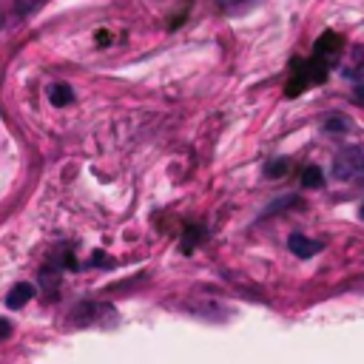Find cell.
Returning a JSON list of instances; mask_svg holds the SVG:
<instances>
[{
	"mask_svg": "<svg viewBox=\"0 0 364 364\" xmlns=\"http://www.w3.org/2000/svg\"><path fill=\"white\" fill-rule=\"evenodd\" d=\"M290 205H299V196H284V199H276V202H270V208H267L262 216L279 213V210H284V208H290Z\"/></svg>",
	"mask_w": 364,
	"mask_h": 364,
	"instance_id": "4fadbf2b",
	"label": "cell"
},
{
	"mask_svg": "<svg viewBox=\"0 0 364 364\" xmlns=\"http://www.w3.org/2000/svg\"><path fill=\"white\" fill-rule=\"evenodd\" d=\"M48 102H51L54 108H65V105H71V102H74V88H71L68 82H57V85H51V88H48Z\"/></svg>",
	"mask_w": 364,
	"mask_h": 364,
	"instance_id": "52a82bcc",
	"label": "cell"
},
{
	"mask_svg": "<svg viewBox=\"0 0 364 364\" xmlns=\"http://www.w3.org/2000/svg\"><path fill=\"white\" fill-rule=\"evenodd\" d=\"M287 247H290V253H293V256H299V259H310V256H316L324 245H321V242H316V239H307L304 233H290Z\"/></svg>",
	"mask_w": 364,
	"mask_h": 364,
	"instance_id": "277c9868",
	"label": "cell"
},
{
	"mask_svg": "<svg viewBox=\"0 0 364 364\" xmlns=\"http://www.w3.org/2000/svg\"><path fill=\"white\" fill-rule=\"evenodd\" d=\"M253 3H256V0H216V6H219L225 14H242V11H247Z\"/></svg>",
	"mask_w": 364,
	"mask_h": 364,
	"instance_id": "30bf717a",
	"label": "cell"
},
{
	"mask_svg": "<svg viewBox=\"0 0 364 364\" xmlns=\"http://www.w3.org/2000/svg\"><path fill=\"white\" fill-rule=\"evenodd\" d=\"M205 239H208V230H205L202 225H188V228H185V233H182L179 247H182V253H193Z\"/></svg>",
	"mask_w": 364,
	"mask_h": 364,
	"instance_id": "8992f818",
	"label": "cell"
},
{
	"mask_svg": "<svg viewBox=\"0 0 364 364\" xmlns=\"http://www.w3.org/2000/svg\"><path fill=\"white\" fill-rule=\"evenodd\" d=\"M34 284H28V282H17L9 293H6V307H11V310H20L23 304H28L31 299H34Z\"/></svg>",
	"mask_w": 364,
	"mask_h": 364,
	"instance_id": "5b68a950",
	"label": "cell"
},
{
	"mask_svg": "<svg viewBox=\"0 0 364 364\" xmlns=\"http://www.w3.org/2000/svg\"><path fill=\"white\" fill-rule=\"evenodd\" d=\"M341 34L336 31H324L316 46H313V57L310 60H293V68H290V80H287V88L284 94L287 97H299L307 85H316V82H324L330 68L338 63L341 57Z\"/></svg>",
	"mask_w": 364,
	"mask_h": 364,
	"instance_id": "6da1fadb",
	"label": "cell"
},
{
	"mask_svg": "<svg viewBox=\"0 0 364 364\" xmlns=\"http://www.w3.org/2000/svg\"><path fill=\"white\" fill-rule=\"evenodd\" d=\"M287 171H290V159L287 156H273V159L264 162V176H270V179L284 176Z\"/></svg>",
	"mask_w": 364,
	"mask_h": 364,
	"instance_id": "ba28073f",
	"label": "cell"
},
{
	"mask_svg": "<svg viewBox=\"0 0 364 364\" xmlns=\"http://www.w3.org/2000/svg\"><path fill=\"white\" fill-rule=\"evenodd\" d=\"M353 100H355L358 105H364V82H358V85H355V91H353Z\"/></svg>",
	"mask_w": 364,
	"mask_h": 364,
	"instance_id": "2e32d148",
	"label": "cell"
},
{
	"mask_svg": "<svg viewBox=\"0 0 364 364\" xmlns=\"http://www.w3.org/2000/svg\"><path fill=\"white\" fill-rule=\"evenodd\" d=\"M301 185H304V188H321V185H324V173H321V168L307 165L304 173H301Z\"/></svg>",
	"mask_w": 364,
	"mask_h": 364,
	"instance_id": "9c48e42d",
	"label": "cell"
},
{
	"mask_svg": "<svg viewBox=\"0 0 364 364\" xmlns=\"http://www.w3.org/2000/svg\"><path fill=\"white\" fill-rule=\"evenodd\" d=\"M11 330H14V327H11V321L0 316V341H6V338L11 336Z\"/></svg>",
	"mask_w": 364,
	"mask_h": 364,
	"instance_id": "9a60e30c",
	"label": "cell"
},
{
	"mask_svg": "<svg viewBox=\"0 0 364 364\" xmlns=\"http://www.w3.org/2000/svg\"><path fill=\"white\" fill-rule=\"evenodd\" d=\"M108 318H117L114 307L105 304V301H91V299H82L71 307L68 313V324L74 327H88V324H105Z\"/></svg>",
	"mask_w": 364,
	"mask_h": 364,
	"instance_id": "7a4b0ae2",
	"label": "cell"
},
{
	"mask_svg": "<svg viewBox=\"0 0 364 364\" xmlns=\"http://www.w3.org/2000/svg\"><path fill=\"white\" fill-rule=\"evenodd\" d=\"M321 128H324V134H344V131H350V119H344V117L333 114Z\"/></svg>",
	"mask_w": 364,
	"mask_h": 364,
	"instance_id": "7c38bea8",
	"label": "cell"
},
{
	"mask_svg": "<svg viewBox=\"0 0 364 364\" xmlns=\"http://www.w3.org/2000/svg\"><path fill=\"white\" fill-rule=\"evenodd\" d=\"M88 264L91 267H114V259H108L102 250H94V256L88 259Z\"/></svg>",
	"mask_w": 364,
	"mask_h": 364,
	"instance_id": "5bb4252c",
	"label": "cell"
},
{
	"mask_svg": "<svg viewBox=\"0 0 364 364\" xmlns=\"http://www.w3.org/2000/svg\"><path fill=\"white\" fill-rule=\"evenodd\" d=\"M358 216H361V219H364V205H361V208H358Z\"/></svg>",
	"mask_w": 364,
	"mask_h": 364,
	"instance_id": "e0dca14e",
	"label": "cell"
},
{
	"mask_svg": "<svg viewBox=\"0 0 364 364\" xmlns=\"http://www.w3.org/2000/svg\"><path fill=\"white\" fill-rule=\"evenodd\" d=\"M333 179L341 182H353V179H364V151L358 145H347L336 154L333 159Z\"/></svg>",
	"mask_w": 364,
	"mask_h": 364,
	"instance_id": "3957f363",
	"label": "cell"
},
{
	"mask_svg": "<svg viewBox=\"0 0 364 364\" xmlns=\"http://www.w3.org/2000/svg\"><path fill=\"white\" fill-rule=\"evenodd\" d=\"M43 3H46V0H11V6H14V17H28V14H34Z\"/></svg>",
	"mask_w": 364,
	"mask_h": 364,
	"instance_id": "8fae6325",
	"label": "cell"
}]
</instances>
